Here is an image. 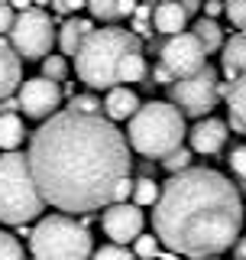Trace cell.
<instances>
[{
    "label": "cell",
    "mask_w": 246,
    "mask_h": 260,
    "mask_svg": "<svg viewBox=\"0 0 246 260\" xmlns=\"http://www.w3.org/2000/svg\"><path fill=\"white\" fill-rule=\"evenodd\" d=\"M29 169L46 205L59 211H97L130 176V143L101 114L62 111L29 137Z\"/></svg>",
    "instance_id": "1"
},
{
    "label": "cell",
    "mask_w": 246,
    "mask_h": 260,
    "mask_svg": "<svg viewBox=\"0 0 246 260\" xmlns=\"http://www.w3.org/2000/svg\"><path fill=\"white\" fill-rule=\"evenodd\" d=\"M152 228L172 254L211 260L240 241V189L217 169L191 166L162 185V195L152 208Z\"/></svg>",
    "instance_id": "2"
},
{
    "label": "cell",
    "mask_w": 246,
    "mask_h": 260,
    "mask_svg": "<svg viewBox=\"0 0 246 260\" xmlns=\"http://www.w3.org/2000/svg\"><path fill=\"white\" fill-rule=\"evenodd\" d=\"M136 52H143V46H139L133 32L120 26H104V29H94L81 43V49L75 52V72L88 88L110 91V88L120 85L123 62Z\"/></svg>",
    "instance_id": "3"
},
{
    "label": "cell",
    "mask_w": 246,
    "mask_h": 260,
    "mask_svg": "<svg viewBox=\"0 0 246 260\" xmlns=\"http://www.w3.org/2000/svg\"><path fill=\"white\" fill-rule=\"evenodd\" d=\"M188 127L185 114L172 101H149L143 104L133 120L127 124V143L146 159H166L178 146H185Z\"/></svg>",
    "instance_id": "4"
},
{
    "label": "cell",
    "mask_w": 246,
    "mask_h": 260,
    "mask_svg": "<svg viewBox=\"0 0 246 260\" xmlns=\"http://www.w3.org/2000/svg\"><path fill=\"white\" fill-rule=\"evenodd\" d=\"M46 199L32 179L26 153L0 156V224H29L43 215Z\"/></svg>",
    "instance_id": "5"
},
{
    "label": "cell",
    "mask_w": 246,
    "mask_h": 260,
    "mask_svg": "<svg viewBox=\"0 0 246 260\" xmlns=\"http://www.w3.org/2000/svg\"><path fill=\"white\" fill-rule=\"evenodd\" d=\"M29 250L36 260H91L94 241L71 215H46L29 234Z\"/></svg>",
    "instance_id": "6"
},
{
    "label": "cell",
    "mask_w": 246,
    "mask_h": 260,
    "mask_svg": "<svg viewBox=\"0 0 246 260\" xmlns=\"http://www.w3.org/2000/svg\"><path fill=\"white\" fill-rule=\"evenodd\" d=\"M59 43L55 26L43 10H26L16 13V23L10 29V46L23 62H43L46 55H52V46Z\"/></svg>",
    "instance_id": "7"
},
{
    "label": "cell",
    "mask_w": 246,
    "mask_h": 260,
    "mask_svg": "<svg viewBox=\"0 0 246 260\" xmlns=\"http://www.w3.org/2000/svg\"><path fill=\"white\" fill-rule=\"evenodd\" d=\"M169 91H172V104H175L178 111L201 120V117H208L217 104V94H220L217 72L208 65V69H201L198 75H191V78H178Z\"/></svg>",
    "instance_id": "8"
},
{
    "label": "cell",
    "mask_w": 246,
    "mask_h": 260,
    "mask_svg": "<svg viewBox=\"0 0 246 260\" xmlns=\"http://www.w3.org/2000/svg\"><path fill=\"white\" fill-rule=\"evenodd\" d=\"M162 65L172 72V78H191L201 69H208V49L201 46V39L194 32H178L169 36V43L162 46Z\"/></svg>",
    "instance_id": "9"
},
{
    "label": "cell",
    "mask_w": 246,
    "mask_h": 260,
    "mask_svg": "<svg viewBox=\"0 0 246 260\" xmlns=\"http://www.w3.org/2000/svg\"><path fill=\"white\" fill-rule=\"evenodd\" d=\"M59 104H62V88H59V81H49L46 75L26 78L20 85V91H16V108L29 120L55 117V114H59Z\"/></svg>",
    "instance_id": "10"
},
{
    "label": "cell",
    "mask_w": 246,
    "mask_h": 260,
    "mask_svg": "<svg viewBox=\"0 0 246 260\" xmlns=\"http://www.w3.org/2000/svg\"><path fill=\"white\" fill-rule=\"evenodd\" d=\"M143 224H146V215L143 208L133 205V202H117V205H107L101 215V228L104 234L110 238V244H133L139 234H143Z\"/></svg>",
    "instance_id": "11"
},
{
    "label": "cell",
    "mask_w": 246,
    "mask_h": 260,
    "mask_svg": "<svg viewBox=\"0 0 246 260\" xmlns=\"http://www.w3.org/2000/svg\"><path fill=\"white\" fill-rule=\"evenodd\" d=\"M227 134H230V127L220 117H201L188 130V146H191V153H201V156H217L227 143Z\"/></svg>",
    "instance_id": "12"
},
{
    "label": "cell",
    "mask_w": 246,
    "mask_h": 260,
    "mask_svg": "<svg viewBox=\"0 0 246 260\" xmlns=\"http://www.w3.org/2000/svg\"><path fill=\"white\" fill-rule=\"evenodd\" d=\"M143 108L139 104V94L133 91L130 85H117L110 88L107 98H104V114H107V120H133V114Z\"/></svg>",
    "instance_id": "13"
},
{
    "label": "cell",
    "mask_w": 246,
    "mask_h": 260,
    "mask_svg": "<svg viewBox=\"0 0 246 260\" xmlns=\"http://www.w3.org/2000/svg\"><path fill=\"white\" fill-rule=\"evenodd\" d=\"M23 85V59L13 52V46L0 43V101H7Z\"/></svg>",
    "instance_id": "14"
},
{
    "label": "cell",
    "mask_w": 246,
    "mask_h": 260,
    "mask_svg": "<svg viewBox=\"0 0 246 260\" xmlns=\"http://www.w3.org/2000/svg\"><path fill=\"white\" fill-rule=\"evenodd\" d=\"M152 23H155V29L166 32V36H178V32H185L188 10L182 7V0H169V4H159L152 10Z\"/></svg>",
    "instance_id": "15"
},
{
    "label": "cell",
    "mask_w": 246,
    "mask_h": 260,
    "mask_svg": "<svg viewBox=\"0 0 246 260\" xmlns=\"http://www.w3.org/2000/svg\"><path fill=\"white\" fill-rule=\"evenodd\" d=\"M220 65H224L227 78H240L246 75V32H236L224 43V55H220Z\"/></svg>",
    "instance_id": "16"
},
{
    "label": "cell",
    "mask_w": 246,
    "mask_h": 260,
    "mask_svg": "<svg viewBox=\"0 0 246 260\" xmlns=\"http://www.w3.org/2000/svg\"><path fill=\"white\" fill-rule=\"evenodd\" d=\"M94 32V23L91 20H81V16H71V20L62 23L59 29V46H62V55H75L81 43Z\"/></svg>",
    "instance_id": "17"
},
{
    "label": "cell",
    "mask_w": 246,
    "mask_h": 260,
    "mask_svg": "<svg viewBox=\"0 0 246 260\" xmlns=\"http://www.w3.org/2000/svg\"><path fill=\"white\" fill-rule=\"evenodd\" d=\"M139 7V0H88V10H91L94 20L104 23H117L123 16H133Z\"/></svg>",
    "instance_id": "18"
},
{
    "label": "cell",
    "mask_w": 246,
    "mask_h": 260,
    "mask_svg": "<svg viewBox=\"0 0 246 260\" xmlns=\"http://www.w3.org/2000/svg\"><path fill=\"white\" fill-rule=\"evenodd\" d=\"M227 108H230V127L236 134H246V75L230 81V88H227Z\"/></svg>",
    "instance_id": "19"
},
{
    "label": "cell",
    "mask_w": 246,
    "mask_h": 260,
    "mask_svg": "<svg viewBox=\"0 0 246 260\" xmlns=\"http://www.w3.org/2000/svg\"><path fill=\"white\" fill-rule=\"evenodd\" d=\"M26 140V127H23V117L13 111L0 114V150L4 153H16Z\"/></svg>",
    "instance_id": "20"
},
{
    "label": "cell",
    "mask_w": 246,
    "mask_h": 260,
    "mask_svg": "<svg viewBox=\"0 0 246 260\" xmlns=\"http://www.w3.org/2000/svg\"><path fill=\"white\" fill-rule=\"evenodd\" d=\"M191 32L201 39V46L208 49V55L214 52V49H224V29L217 26V20H208V16H201V20L194 23Z\"/></svg>",
    "instance_id": "21"
},
{
    "label": "cell",
    "mask_w": 246,
    "mask_h": 260,
    "mask_svg": "<svg viewBox=\"0 0 246 260\" xmlns=\"http://www.w3.org/2000/svg\"><path fill=\"white\" fill-rule=\"evenodd\" d=\"M159 195H162V185L155 182V179H149V176H143V179H133V205H139V208L152 205V208H155Z\"/></svg>",
    "instance_id": "22"
},
{
    "label": "cell",
    "mask_w": 246,
    "mask_h": 260,
    "mask_svg": "<svg viewBox=\"0 0 246 260\" xmlns=\"http://www.w3.org/2000/svg\"><path fill=\"white\" fill-rule=\"evenodd\" d=\"M133 254H136V260H155L162 254V241H159V234H139V238L133 241Z\"/></svg>",
    "instance_id": "23"
},
{
    "label": "cell",
    "mask_w": 246,
    "mask_h": 260,
    "mask_svg": "<svg viewBox=\"0 0 246 260\" xmlns=\"http://www.w3.org/2000/svg\"><path fill=\"white\" fill-rule=\"evenodd\" d=\"M191 156H194L191 146H178V150L172 153V156L162 159V166H166L172 176H178V173H185V169H191Z\"/></svg>",
    "instance_id": "24"
},
{
    "label": "cell",
    "mask_w": 246,
    "mask_h": 260,
    "mask_svg": "<svg viewBox=\"0 0 246 260\" xmlns=\"http://www.w3.org/2000/svg\"><path fill=\"white\" fill-rule=\"evenodd\" d=\"M43 75L49 81H62L68 75V59H65V55H46L43 59Z\"/></svg>",
    "instance_id": "25"
},
{
    "label": "cell",
    "mask_w": 246,
    "mask_h": 260,
    "mask_svg": "<svg viewBox=\"0 0 246 260\" xmlns=\"http://www.w3.org/2000/svg\"><path fill=\"white\" fill-rule=\"evenodd\" d=\"M91 260H136V254L120 247V244H104V247H97L91 254Z\"/></svg>",
    "instance_id": "26"
},
{
    "label": "cell",
    "mask_w": 246,
    "mask_h": 260,
    "mask_svg": "<svg viewBox=\"0 0 246 260\" xmlns=\"http://www.w3.org/2000/svg\"><path fill=\"white\" fill-rule=\"evenodd\" d=\"M0 260H26L20 241H16L10 231H0Z\"/></svg>",
    "instance_id": "27"
},
{
    "label": "cell",
    "mask_w": 246,
    "mask_h": 260,
    "mask_svg": "<svg viewBox=\"0 0 246 260\" xmlns=\"http://www.w3.org/2000/svg\"><path fill=\"white\" fill-rule=\"evenodd\" d=\"M224 13L230 16V23L236 29L246 32V0H224Z\"/></svg>",
    "instance_id": "28"
},
{
    "label": "cell",
    "mask_w": 246,
    "mask_h": 260,
    "mask_svg": "<svg viewBox=\"0 0 246 260\" xmlns=\"http://www.w3.org/2000/svg\"><path fill=\"white\" fill-rule=\"evenodd\" d=\"M68 111H75V114H101V101L91 98V94H75Z\"/></svg>",
    "instance_id": "29"
},
{
    "label": "cell",
    "mask_w": 246,
    "mask_h": 260,
    "mask_svg": "<svg viewBox=\"0 0 246 260\" xmlns=\"http://www.w3.org/2000/svg\"><path fill=\"white\" fill-rule=\"evenodd\" d=\"M227 162H230V169H233V173L246 182V146H236V150H230Z\"/></svg>",
    "instance_id": "30"
},
{
    "label": "cell",
    "mask_w": 246,
    "mask_h": 260,
    "mask_svg": "<svg viewBox=\"0 0 246 260\" xmlns=\"http://www.w3.org/2000/svg\"><path fill=\"white\" fill-rule=\"evenodd\" d=\"M130 199H133V179H120V182H117V189H113V202H110V205H117V202H130Z\"/></svg>",
    "instance_id": "31"
},
{
    "label": "cell",
    "mask_w": 246,
    "mask_h": 260,
    "mask_svg": "<svg viewBox=\"0 0 246 260\" xmlns=\"http://www.w3.org/2000/svg\"><path fill=\"white\" fill-rule=\"evenodd\" d=\"M13 23H16V10L7 4V0H0V32H10Z\"/></svg>",
    "instance_id": "32"
},
{
    "label": "cell",
    "mask_w": 246,
    "mask_h": 260,
    "mask_svg": "<svg viewBox=\"0 0 246 260\" xmlns=\"http://www.w3.org/2000/svg\"><path fill=\"white\" fill-rule=\"evenodd\" d=\"M81 7H88V0H55V10L62 13H78Z\"/></svg>",
    "instance_id": "33"
},
{
    "label": "cell",
    "mask_w": 246,
    "mask_h": 260,
    "mask_svg": "<svg viewBox=\"0 0 246 260\" xmlns=\"http://www.w3.org/2000/svg\"><path fill=\"white\" fill-rule=\"evenodd\" d=\"M220 13H224V0H204V16L208 20H214Z\"/></svg>",
    "instance_id": "34"
},
{
    "label": "cell",
    "mask_w": 246,
    "mask_h": 260,
    "mask_svg": "<svg viewBox=\"0 0 246 260\" xmlns=\"http://www.w3.org/2000/svg\"><path fill=\"white\" fill-rule=\"evenodd\" d=\"M155 85H175V78H172V72L166 69V65H159V69H155Z\"/></svg>",
    "instance_id": "35"
},
{
    "label": "cell",
    "mask_w": 246,
    "mask_h": 260,
    "mask_svg": "<svg viewBox=\"0 0 246 260\" xmlns=\"http://www.w3.org/2000/svg\"><path fill=\"white\" fill-rule=\"evenodd\" d=\"M7 4L13 7L16 13H26V10H36V7H32V0H7Z\"/></svg>",
    "instance_id": "36"
},
{
    "label": "cell",
    "mask_w": 246,
    "mask_h": 260,
    "mask_svg": "<svg viewBox=\"0 0 246 260\" xmlns=\"http://www.w3.org/2000/svg\"><path fill=\"white\" fill-rule=\"evenodd\" d=\"M233 254H236V260H246V238L240 234V241L233 244Z\"/></svg>",
    "instance_id": "37"
},
{
    "label": "cell",
    "mask_w": 246,
    "mask_h": 260,
    "mask_svg": "<svg viewBox=\"0 0 246 260\" xmlns=\"http://www.w3.org/2000/svg\"><path fill=\"white\" fill-rule=\"evenodd\" d=\"M182 7H185L188 13H194V10H198V7H204V4H201V0H182Z\"/></svg>",
    "instance_id": "38"
},
{
    "label": "cell",
    "mask_w": 246,
    "mask_h": 260,
    "mask_svg": "<svg viewBox=\"0 0 246 260\" xmlns=\"http://www.w3.org/2000/svg\"><path fill=\"white\" fill-rule=\"evenodd\" d=\"M43 4H49V0H32V7H43Z\"/></svg>",
    "instance_id": "39"
},
{
    "label": "cell",
    "mask_w": 246,
    "mask_h": 260,
    "mask_svg": "<svg viewBox=\"0 0 246 260\" xmlns=\"http://www.w3.org/2000/svg\"><path fill=\"white\" fill-rule=\"evenodd\" d=\"M159 4H169V0H159Z\"/></svg>",
    "instance_id": "40"
},
{
    "label": "cell",
    "mask_w": 246,
    "mask_h": 260,
    "mask_svg": "<svg viewBox=\"0 0 246 260\" xmlns=\"http://www.w3.org/2000/svg\"><path fill=\"white\" fill-rule=\"evenodd\" d=\"M211 260H220V257H211Z\"/></svg>",
    "instance_id": "41"
},
{
    "label": "cell",
    "mask_w": 246,
    "mask_h": 260,
    "mask_svg": "<svg viewBox=\"0 0 246 260\" xmlns=\"http://www.w3.org/2000/svg\"><path fill=\"white\" fill-rule=\"evenodd\" d=\"M29 260H36V257H29Z\"/></svg>",
    "instance_id": "42"
}]
</instances>
